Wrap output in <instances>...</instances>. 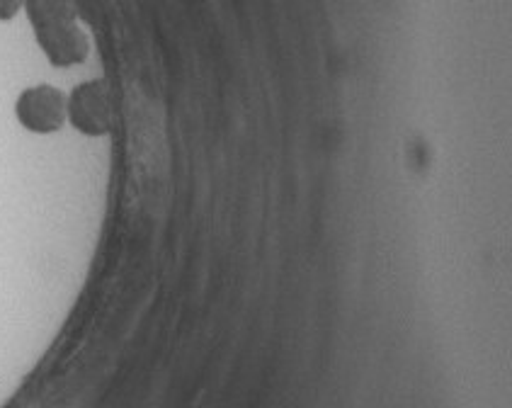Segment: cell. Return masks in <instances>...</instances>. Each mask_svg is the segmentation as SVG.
<instances>
[{"label": "cell", "mask_w": 512, "mask_h": 408, "mask_svg": "<svg viewBox=\"0 0 512 408\" xmlns=\"http://www.w3.org/2000/svg\"><path fill=\"white\" fill-rule=\"evenodd\" d=\"M20 13H25V0H0V22H13Z\"/></svg>", "instance_id": "5"}, {"label": "cell", "mask_w": 512, "mask_h": 408, "mask_svg": "<svg viewBox=\"0 0 512 408\" xmlns=\"http://www.w3.org/2000/svg\"><path fill=\"white\" fill-rule=\"evenodd\" d=\"M25 13L32 27L47 25L56 20H73V0H25Z\"/></svg>", "instance_id": "4"}, {"label": "cell", "mask_w": 512, "mask_h": 408, "mask_svg": "<svg viewBox=\"0 0 512 408\" xmlns=\"http://www.w3.org/2000/svg\"><path fill=\"white\" fill-rule=\"evenodd\" d=\"M15 119L25 132L51 136L66 127V93L49 83L22 90L15 100Z\"/></svg>", "instance_id": "2"}, {"label": "cell", "mask_w": 512, "mask_h": 408, "mask_svg": "<svg viewBox=\"0 0 512 408\" xmlns=\"http://www.w3.org/2000/svg\"><path fill=\"white\" fill-rule=\"evenodd\" d=\"M34 39L47 61L56 68L81 66L90 54V39L81 25L73 20H56L34 27Z\"/></svg>", "instance_id": "3"}, {"label": "cell", "mask_w": 512, "mask_h": 408, "mask_svg": "<svg viewBox=\"0 0 512 408\" xmlns=\"http://www.w3.org/2000/svg\"><path fill=\"white\" fill-rule=\"evenodd\" d=\"M66 124L88 139H102L115 127V102L110 85L100 78H90L73 85L66 95Z\"/></svg>", "instance_id": "1"}]
</instances>
